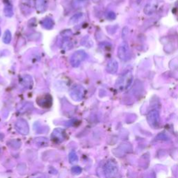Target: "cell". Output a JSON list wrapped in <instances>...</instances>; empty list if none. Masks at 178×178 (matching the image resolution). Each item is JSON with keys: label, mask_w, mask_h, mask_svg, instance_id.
<instances>
[{"label": "cell", "mask_w": 178, "mask_h": 178, "mask_svg": "<svg viewBox=\"0 0 178 178\" xmlns=\"http://www.w3.org/2000/svg\"><path fill=\"white\" fill-rule=\"evenodd\" d=\"M4 13H5V15L7 17H12L13 15V11L12 8V6H10L9 4L5 6V8H4Z\"/></svg>", "instance_id": "obj_15"}, {"label": "cell", "mask_w": 178, "mask_h": 178, "mask_svg": "<svg viewBox=\"0 0 178 178\" xmlns=\"http://www.w3.org/2000/svg\"><path fill=\"white\" fill-rule=\"evenodd\" d=\"M69 160H70V161L71 162V163H75V162L77 161L78 157H77V155H76L75 152H72L70 153V154Z\"/></svg>", "instance_id": "obj_17"}, {"label": "cell", "mask_w": 178, "mask_h": 178, "mask_svg": "<svg viewBox=\"0 0 178 178\" xmlns=\"http://www.w3.org/2000/svg\"><path fill=\"white\" fill-rule=\"evenodd\" d=\"M133 82V75L130 70L123 74L118 79L116 83V87L118 89H127L132 85Z\"/></svg>", "instance_id": "obj_1"}, {"label": "cell", "mask_w": 178, "mask_h": 178, "mask_svg": "<svg viewBox=\"0 0 178 178\" xmlns=\"http://www.w3.org/2000/svg\"><path fill=\"white\" fill-rule=\"evenodd\" d=\"M41 24L45 29H52L54 27V22L50 18H46L42 20L41 22Z\"/></svg>", "instance_id": "obj_12"}, {"label": "cell", "mask_w": 178, "mask_h": 178, "mask_svg": "<svg viewBox=\"0 0 178 178\" xmlns=\"http://www.w3.org/2000/svg\"><path fill=\"white\" fill-rule=\"evenodd\" d=\"M70 95L75 101H80L82 100L84 95V87L80 85H75L71 88L70 91Z\"/></svg>", "instance_id": "obj_4"}, {"label": "cell", "mask_w": 178, "mask_h": 178, "mask_svg": "<svg viewBox=\"0 0 178 178\" xmlns=\"http://www.w3.org/2000/svg\"><path fill=\"white\" fill-rule=\"evenodd\" d=\"M86 54L84 50H78L72 55L70 58V64L74 67L80 66V64L86 58Z\"/></svg>", "instance_id": "obj_2"}, {"label": "cell", "mask_w": 178, "mask_h": 178, "mask_svg": "<svg viewBox=\"0 0 178 178\" xmlns=\"http://www.w3.org/2000/svg\"><path fill=\"white\" fill-rule=\"evenodd\" d=\"M82 16H83L82 13H77V14L73 15V16L70 18V20L69 24L73 25V24L77 23V22L81 20V18H82Z\"/></svg>", "instance_id": "obj_13"}, {"label": "cell", "mask_w": 178, "mask_h": 178, "mask_svg": "<svg viewBox=\"0 0 178 178\" xmlns=\"http://www.w3.org/2000/svg\"><path fill=\"white\" fill-rule=\"evenodd\" d=\"M108 18L110 19V20H113L114 19L115 17H116V15H115V13H113V12H110L108 13Z\"/></svg>", "instance_id": "obj_19"}, {"label": "cell", "mask_w": 178, "mask_h": 178, "mask_svg": "<svg viewBox=\"0 0 178 178\" xmlns=\"http://www.w3.org/2000/svg\"><path fill=\"white\" fill-rule=\"evenodd\" d=\"M107 73L109 74H115L117 73L118 70V63L116 59L110 60L107 65L106 67Z\"/></svg>", "instance_id": "obj_7"}, {"label": "cell", "mask_w": 178, "mask_h": 178, "mask_svg": "<svg viewBox=\"0 0 178 178\" xmlns=\"http://www.w3.org/2000/svg\"><path fill=\"white\" fill-rule=\"evenodd\" d=\"M118 56L123 61H127L131 57L130 47L127 42H123L118 48Z\"/></svg>", "instance_id": "obj_3"}, {"label": "cell", "mask_w": 178, "mask_h": 178, "mask_svg": "<svg viewBox=\"0 0 178 178\" xmlns=\"http://www.w3.org/2000/svg\"><path fill=\"white\" fill-rule=\"evenodd\" d=\"M148 120L152 126L156 127L159 123V114L156 110H152L148 115Z\"/></svg>", "instance_id": "obj_5"}, {"label": "cell", "mask_w": 178, "mask_h": 178, "mask_svg": "<svg viewBox=\"0 0 178 178\" xmlns=\"http://www.w3.org/2000/svg\"><path fill=\"white\" fill-rule=\"evenodd\" d=\"M155 8L153 6L152 4H147L146 6L144 8V12H145L147 15H151L152 13L155 12Z\"/></svg>", "instance_id": "obj_16"}, {"label": "cell", "mask_w": 178, "mask_h": 178, "mask_svg": "<svg viewBox=\"0 0 178 178\" xmlns=\"http://www.w3.org/2000/svg\"><path fill=\"white\" fill-rule=\"evenodd\" d=\"M0 21H1V19H0Z\"/></svg>", "instance_id": "obj_22"}, {"label": "cell", "mask_w": 178, "mask_h": 178, "mask_svg": "<svg viewBox=\"0 0 178 178\" xmlns=\"http://www.w3.org/2000/svg\"><path fill=\"white\" fill-rule=\"evenodd\" d=\"M116 171H117L116 166H114V164L108 163L107 165H106L105 172H106V175H107L108 177L114 175L115 173H116Z\"/></svg>", "instance_id": "obj_10"}, {"label": "cell", "mask_w": 178, "mask_h": 178, "mask_svg": "<svg viewBox=\"0 0 178 178\" xmlns=\"http://www.w3.org/2000/svg\"><path fill=\"white\" fill-rule=\"evenodd\" d=\"M38 105L41 107L44 108H48L51 107L52 103V100L50 95H42L40 98H38L37 100Z\"/></svg>", "instance_id": "obj_6"}, {"label": "cell", "mask_w": 178, "mask_h": 178, "mask_svg": "<svg viewBox=\"0 0 178 178\" xmlns=\"http://www.w3.org/2000/svg\"><path fill=\"white\" fill-rule=\"evenodd\" d=\"M73 170H75V171H73V172H75L74 173H76V174H79V173H80L81 171H82V170L79 167H75Z\"/></svg>", "instance_id": "obj_20"}, {"label": "cell", "mask_w": 178, "mask_h": 178, "mask_svg": "<svg viewBox=\"0 0 178 178\" xmlns=\"http://www.w3.org/2000/svg\"><path fill=\"white\" fill-rule=\"evenodd\" d=\"M16 129L22 134H27L29 131V127L27 123L24 120H19L16 123Z\"/></svg>", "instance_id": "obj_8"}, {"label": "cell", "mask_w": 178, "mask_h": 178, "mask_svg": "<svg viewBox=\"0 0 178 178\" xmlns=\"http://www.w3.org/2000/svg\"><path fill=\"white\" fill-rule=\"evenodd\" d=\"M72 47H73V45H72V42L70 41H69V40H66L65 41H64V43H63V48L66 49H70L72 48Z\"/></svg>", "instance_id": "obj_18"}, {"label": "cell", "mask_w": 178, "mask_h": 178, "mask_svg": "<svg viewBox=\"0 0 178 178\" xmlns=\"http://www.w3.org/2000/svg\"><path fill=\"white\" fill-rule=\"evenodd\" d=\"M21 83L22 86L27 89H31L33 87V79L29 75H26L22 77Z\"/></svg>", "instance_id": "obj_9"}, {"label": "cell", "mask_w": 178, "mask_h": 178, "mask_svg": "<svg viewBox=\"0 0 178 178\" xmlns=\"http://www.w3.org/2000/svg\"><path fill=\"white\" fill-rule=\"evenodd\" d=\"M0 36H1V29H0Z\"/></svg>", "instance_id": "obj_21"}, {"label": "cell", "mask_w": 178, "mask_h": 178, "mask_svg": "<svg viewBox=\"0 0 178 178\" xmlns=\"http://www.w3.org/2000/svg\"><path fill=\"white\" fill-rule=\"evenodd\" d=\"M11 38H12V36H11V33L9 30H6L4 33L3 36V42L5 44L10 43L11 41Z\"/></svg>", "instance_id": "obj_14"}, {"label": "cell", "mask_w": 178, "mask_h": 178, "mask_svg": "<svg viewBox=\"0 0 178 178\" xmlns=\"http://www.w3.org/2000/svg\"><path fill=\"white\" fill-rule=\"evenodd\" d=\"M36 8L40 12L44 11L47 8L46 0H36Z\"/></svg>", "instance_id": "obj_11"}]
</instances>
